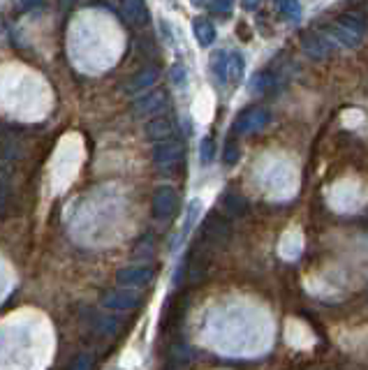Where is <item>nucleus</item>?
Instances as JSON below:
<instances>
[{
  "instance_id": "nucleus-24",
  "label": "nucleus",
  "mask_w": 368,
  "mask_h": 370,
  "mask_svg": "<svg viewBox=\"0 0 368 370\" xmlns=\"http://www.w3.org/2000/svg\"><path fill=\"white\" fill-rule=\"evenodd\" d=\"M232 5H234V0H211V8L215 12H223V14L232 10Z\"/></svg>"
},
{
  "instance_id": "nucleus-28",
  "label": "nucleus",
  "mask_w": 368,
  "mask_h": 370,
  "mask_svg": "<svg viewBox=\"0 0 368 370\" xmlns=\"http://www.w3.org/2000/svg\"><path fill=\"white\" fill-rule=\"evenodd\" d=\"M74 0H61V5H72Z\"/></svg>"
},
{
  "instance_id": "nucleus-19",
  "label": "nucleus",
  "mask_w": 368,
  "mask_h": 370,
  "mask_svg": "<svg viewBox=\"0 0 368 370\" xmlns=\"http://www.w3.org/2000/svg\"><path fill=\"white\" fill-rule=\"evenodd\" d=\"M338 21H340V23H345L347 28L357 30L359 35H364V33H366V19L361 17L359 12H345V14H340V17H338Z\"/></svg>"
},
{
  "instance_id": "nucleus-12",
  "label": "nucleus",
  "mask_w": 368,
  "mask_h": 370,
  "mask_svg": "<svg viewBox=\"0 0 368 370\" xmlns=\"http://www.w3.org/2000/svg\"><path fill=\"white\" fill-rule=\"evenodd\" d=\"M120 17L130 25H144L146 19H149L146 0H120Z\"/></svg>"
},
{
  "instance_id": "nucleus-27",
  "label": "nucleus",
  "mask_w": 368,
  "mask_h": 370,
  "mask_svg": "<svg viewBox=\"0 0 368 370\" xmlns=\"http://www.w3.org/2000/svg\"><path fill=\"white\" fill-rule=\"evenodd\" d=\"M37 5H42V0H21V8H23V10L37 8Z\"/></svg>"
},
{
  "instance_id": "nucleus-1",
  "label": "nucleus",
  "mask_w": 368,
  "mask_h": 370,
  "mask_svg": "<svg viewBox=\"0 0 368 370\" xmlns=\"http://www.w3.org/2000/svg\"><path fill=\"white\" fill-rule=\"evenodd\" d=\"M183 160V146L176 139H167V142L155 144L153 149V164L162 174H171L179 162Z\"/></svg>"
},
{
  "instance_id": "nucleus-15",
  "label": "nucleus",
  "mask_w": 368,
  "mask_h": 370,
  "mask_svg": "<svg viewBox=\"0 0 368 370\" xmlns=\"http://www.w3.org/2000/svg\"><path fill=\"white\" fill-rule=\"evenodd\" d=\"M243 72H246V63H243V56L239 54V51H232V54H227V81L230 84H241V79H243Z\"/></svg>"
},
{
  "instance_id": "nucleus-10",
  "label": "nucleus",
  "mask_w": 368,
  "mask_h": 370,
  "mask_svg": "<svg viewBox=\"0 0 368 370\" xmlns=\"http://www.w3.org/2000/svg\"><path fill=\"white\" fill-rule=\"evenodd\" d=\"M325 35H329V40L338 42L340 47H347V49L357 47V44H359L361 40H364V35H359L357 30L347 28V25H345V23H340L338 19H336V21L325 30Z\"/></svg>"
},
{
  "instance_id": "nucleus-11",
  "label": "nucleus",
  "mask_w": 368,
  "mask_h": 370,
  "mask_svg": "<svg viewBox=\"0 0 368 370\" xmlns=\"http://www.w3.org/2000/svg\"><path fill=\"white\" fill-rule=\"evenodd\" d=\"M158 76H160V72H158L155 67H142L135 76H130V81L125 84V93H128V95L146 93L158 81Z\"/></svg>"
},
{
  "instance_id": "nucleus-3",
  "label": "nucleus",
  "mask_w": 368,
  "mask_h": 370,
  "mask_svg": "<svg viewBox=\"0 0 368 370\" xmlns=\"http://www.w3.org/2000/svg\"><path fill=\"white\" fill-rule=\"evenodd\" d=\"M167 107V93L164 91H146L135 100L132 105V113L137 118H146V116H160V111Z\"/></svg>"
},
{
  "instance_id": "nucleus-9",
  "label": "nucleus",
  "mask_w": 368,
  "mask_h": 370,
  "mask_svg": "<svg viewBox=\"0 0 368 370\" xmlns=\"http://www.w3.org/2000/svg\"><path fill=\"white\" fill-rule=\"evenodd\" d=\"M174 132H176V127L171 123V118H167V116H153L144 127L146 139H151V142H155V144L174 139Z\"/></svg>"
},
{
  "instance_id": "nucleus-21",
  "label": "nucleus",
  "mask_w": 368,
  "mask_h": 370,
  "mask_svg": "<svg viewBox=\"0 0 368 370\" xmlns=\"http://www.w3.org/2000/svg\"><path fill=\"white\" fill-rule=\"evenodd\" d=\"M69 370H95V359L91 354H79L77 359L72 361Z\"/></svg>"
},
{
  "instance_id": "nucleus-17",
  "label": "nucleus",
  "mask_w": 368,
  "mask_h": 370,
  "mask_svg": "<svg viewBox=\"0 0 368 370\" xmlns=\"http://www.w3.org/2000/svg\"><path fill=\"white\" fill-rule=\"evenodd\" d=\"M211 72L220 84H227V51H215L211 56Z\"/></svg>"
},
{
  "instance_id": "nucleus-13",
  "label": "nucleus",
  "mask_w": 368,
  "mask_h": 370,
  "mask_svg": "<svg viewBox=\"0 0 368 370\" xmlns=\"http://www.w3.org/2000/svg\"><path fill=\"white\" fill-rule=\"evenodd\" d=\"M91 320H93L91 322L93 329L98 331L100 336H116L120 331V327H123V322L113 315H100V312H93Z\"/></svg>"
},
{
  "instance_id": "nucleus-14",
  "label": "nucleus",
  "mask_w": 368,
  "mask_h": 370,
  "mask_svg": "<svg viewBox=\"0 0 368 370\" xmlns=\"http://www.w3.org/2000/svg\"><path fill=\"white\" fill-rule=\"evenodd\" d=\"M193 33H195V37H197V42L202 44V47H211V44L215 42L213 23L208 21V19H204V17H197L193 21Z\"/></svg>"
},
{
  "instance_id": "nucleus-16",
  "label": "nucleus",
  "mask_w": 368,
  "mask_h": 370,
  "mask_svg": "<svg viewBox=\"0 0 368 370\" xmlns=\"http://www.w3.org/2000/svg\"><path fill=\"white\" fill-rule=\"evenodd\" d=\"M223 210L227 215H232V218H239V215H243L246 213V208H248V204H246V199L241 197L239 193H225L223 195Z\"/></svg>"
},
{
  "instance_id": "nucleus-8",
  "label": "nucleus",
  "mask_w": 368,
  "mask_h": 370,
  "mask_svg": "<svg viewBox=\"0 0 368 370\" xmlns=\"http://www.w3.org/2000/svg\"><path fill=\"white\" fill-rule=\"evenodd\" d=\"M139 301H142L139 294H132L128 290H113L102 296V308L113 312H130L137 308Z\"/></svg>"
},
{
  "instance_id": "nucleus-29",
  "label": "nucleus",
  "mask_w": 368,
  "mask_h": 370,
  "mask_svg": "<svg viewBox=\"0 0 368 370\" xmlns=\"http://www.w3.org/2000/svg\"><path fill=\"white\" fill-rule=\"evenodd\" d=\"M0 30H3V19H0Z\"/></svg>"
},
{
  "instance_id": "nucleus-6",
  "label": "nucleus",
  "mask_w": 368,
  "mask_h": 370,
  "mask_svg": "<svg viewBox=\"0 0 368 370\" xmlns=\"http://www.w3.org/2000/svg\"><path fill=\"white\" fill-rule=\"evenodd\" d=\"M155 271L153 266L149 264H139V266H125L116 273V283L120 287H144L153 280Z\"/></svg>"
},
{
  "instance_id": "nucleus-25",
  "label": "nucleus",
  "mask_w": 368,
  "mask_h": 370,
  "mask_svg": "<svg viewBox=\"0 0 368 370\" xmlns=\"http://www.w3.org/2000/svg\"><path fill=\"white\" fill-rule=\"evenodd\" d=\"M171 81L174 84H186V69H183V65H174V69H171Z\"/></svg>"
},
{
  "instance_id": "nucleus-7",
  "label": "nucleus",
  "mask_w": 368,
  "mask_h": 370,
  "mask_svg": "<svg viewBox=\"0 0 368 370\" xmlns=\"http://www.w3.org/2000/svg\"><path fill=\"white\" fill-rule=\"evenodd\" d=\"M301 49L306 51L310 58L325 61V58H329V54H332V40H329L325 33L310 30V33L301 35Z\"/></svg>"
},
{
  "instance_id": "nucleus-26",
  "label": "nucleus",
  "mask_w": 368,
  "mask_h": 370,
  "mask_svg": "<svg viewBox=\"0 0 368 370\" xmlns=\"http://www.w3.org/2000/svg\"><path fill=\"white\" fill-rule=\"evenodd\" d=\"M259 3H262V0H241V5H243L246 10H257Z\"/></svg>"
},
{
  "instance_id": "nucleus-22",
  "label": "nucleus",
  "mask_w": 368,
  "mask_h": 370,
  "mask_svg": "<svg viewBox=\"0 0 368 370\" xmlns=\"http://www.w3.org/2000/svg\"><path fill=\"white\" fill-rule=\"evenodd\" d=\"M223 160H225V164H234V162L239 160V146L234 144L232 139H230V142L225 144V151H223Z\"/></svg>"
},
{
  "instance_id": "nucleus-20",
  "label": "nucleus",
  "mask_w": 368,
  "mask_h": 370,
  "mask_svg": "<svg viewBox=\"0 0 368 370\" xmlns=\"http://www.w3.org/2000/svg\"><path fill=\"white\" fill-rule=\"evenodd\" d=\"M213 155H215V144H213V139H202V144H199V157H202V162L208 164L213 160Z\"/></svg>"
},
{
  "instance_id": "nucleus-2",
  "label": "nucleus",
  "mask_w": 368,
  "mask_h": 370,
  "mask_svg": "<svg viewBox=\"0 0 368 370\" xmlns=\"http://www.w3.org/2000/svg\"><path fill=\"white\" fill-rule=\"evenodd\" d=\"M230 222L220 213H208L204 225H202V243L204 246H220L230 239Z\"/></svg>"
},
{
  "instance_id": "nucleus-5",
  "label": "nucleus",
  "mask_w": 368,
  "mask_h": 370,
  "mask_svg": "<svg viewBox=\"0 0 368 370\" xmlns=\"http://www.w3.org/2000/svg\"><path fill=\"white\" fill-rule=\"evenodd\" d=\"M266 123H269V111L259 109V107H252V109H246L234 123V132L237 135H255V132L264 130Z\"/></svg>"
},
{
  "instance_id": "nucleus-4",
  "label": "nucleus",
  "mask_w": 368,
  "mask_h": 370,
  "mask_svg": "<svg viewBox=\"0 0 368 370\" xmlns=\"http://www.w3.org/2000/svg\"><path fill=\"white\" fill-rule=\"evenodd\" d=\"M153 215L155 220H171V215L176 213V206H179V197H176V190L171 185H160L153 193Z\"/></svg>"
},
{
  "instance_id": "nucleus-23",
  "label": "nucleus",
  "mask_w": 368,
  "mask_h": 370,
  "mask_svg": "<svg viewBox=\"0 0 368 370\" xmlns=\"http://www.w3.org/2000/svg\"><path fill=\"white\" fill-rule=\"evenodd\" d=\"M269 84H271L269 76H266V74H257L255 79H252V84H250V91H252V93H264Z\"/></svg>"
},
{
  "instance_id": "nucleus-18",
  "label": "nucleus",
  "mask_w": 368,
  "mask_h": 370,
  "mask_svg": "<svg viewBox=\"0 0 368 370\" xmlns=\"http://www.w3.org/2000/svg\"><path fill=\"white\" fill-rule=\"evenodd\" d=\"M276 8L285 19H290V21H299V19H301L299 0H276Z\"/></svg>"
}]
</instances>
